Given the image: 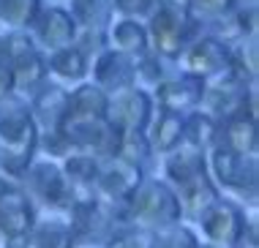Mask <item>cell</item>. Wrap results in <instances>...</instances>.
Segmentation results:
<instances>
[{
  "label": "cell",
  "instance_id": "cell-1",
  "mask_svg": "<svg viewBox=\"0 0 259 248\" xmlns=\"http://www.w3.org/2000/svg\"><path fill=\"white\" fill-rule=\"evenodd\" d=\"M38 145V129L33 120L30 104L17 96L0 101V161L11 175H22L33 161Z\"/></svg>",
  "mask_w": 259,
  "mask_h": 248
},
{
  "label": "cell",
  "instance_id": "cell-2",
  "mask_svg": "<svg viewBox=\"0 0 259 248\" xmlns=\"http://www.w3.org/2000/svg\"><path fill=\"white\" fill-rule=\"evenodd\" d=\"M194 25H197V17L188 11L183 0H161L156 11L145 19L148 49L156 58L175 60L183 52V47L194 38Z\"/></svg>",
  "mask_w": 259,
  "mask_h": 248
},
{
  "label": "cell",
  "instance_id": "cell-3",
  "mask_svg": "<svg viewBox=\"0 0 259 248\" xmlns=\"http://www.w3.org/2000/svg\"><path fill=\"white\" fill-rule=\"evenodd\" d=\"M125 208H128L131 221L145 226V229L169 226L175 221H180V216H183L175 188H169L161 180H139L134 194L125 199Z\"/></svg>",
  "mask_w": 259,
  "mask_h": 248
},
{
  "label": "cell",
  "instance_id": "cell-4",
  "mask_svg": "<svg viewBox=\"0 0 259 248\" xmlns=\"http://www.w3.org/2000/svg\"><path fill=\"white\" fill-rule=\"evenodd\" d=\"M0 55L9 60L14 74V90L19 93H36L47 82V55L33 44L25 30H9L0 35Z\"/></svg>",
  "mask_w": 259,
  "mask_h": 248
},
{
  "label": "cell",
  "instance_id": "cell-5",
  "mask_svg": "<svg viewBox=\"0 0 259 248\" xmlns=\"http://www.w3.org/2000/svg\"><path fill=\"white\" fill-rule=\"evenodd\" d=\"M251 85L254 82H243L232 68L224 71V74L205 82L197 109L210 115L215 123H224V120L240 115V112L248 115V90H251Z\"/></svg>",
  "mask_w": 259,
  "mask_h": 248
},
{
  "label": "cell",
  "instance_id": "cell-6",
  "mask_svg": "<svg viewBox=\"0 0 259 248\" xmlns=\"http://www.w3.org/2000/svg\"><path fill=\"white\" fill-rule=\"evenodd\" d=\"M153 115V98L142 85H131V88L115 90L107 98V123L115 131H145L148 120Z\"/></svg>",
  "mask_w": 259,
  "mask_h": 248
},
{
  "label": "cell",
  "instance_id": "cell-7",
  "mask_svg": "<svg viewBox=\"0 0 259 248\" xmlns=\"http://www.w3.org/2000/svg\"><path fill=\"white\" fill-rule=\"evenodd\" d=\"M175 60L180 63L186 74L207 82L224 71H229V44L215 38V35H194Z\"/></svg>",
  "mask_w": 259,
  "mask_h": 248
},
{
  "label": "cell",
  "instance_id": "cell-8",
  "mask_svg": "<svg viewBox=\"0 0 259 248\" xmlns=\"http://www.w3.org/2000/svg\"><path fill=\"white\" fill-rule=\"evenodd\" d=\"M205 158H210V172H213L215 183L224 188H237V191H251V196L256 194V155H237L219 139L215 145H210Z\"/></svg>",
  "mask_w": 259,
  "mask_h": 248
},
{
  "label": "cell",
  "instance_id": "cell-9",
  "mask_svg": "<svg viewBox=\"0 0 259 248\" xmlns=\"http://www.w3.org/2000/svg\"><path fill=\"white\" fill-rule=\"evenodd\" d=\"M27 30H30L33 44L41 52H55L60 47L74 44L79 27H76L71 11L63 9V6H38V11Z\"/></svg>",
  "mask_w": 259,
  "mask_h": 248
},
{
  "label": "cell",
  "instance_id": "cell-10",
  "mask_svg": "<svg viewBox=\"0 0 259 248\" xmlns=\"http://www.w3.org/2000/svg\"><path fill=\"white\" fill-rule=\"evenodd\" d=\"M142 180V172H139L137 161H128L123 155H109L104 158V164L99 167V175H96V194L107 202H123L134 194V188Z\"/></svg>",
  "mask_w": 259,
  "mask_h": 248
},
{
  "label": "cell",
  "instance_id": "cell-11",
  "mask_svg": "<svg viewBox=\"0 0 259 248\" xmlns=\"http://www.w3.org/2000/svg\"><path fill=\"white\" fill-rule=\"evenodd\" d=\"M33 226V204L25 191L0 177V235L9 240L27 237Z\"/></svg>",
  "mask_w": 259,
  "mask_h": 248
},
{
  "label": "cell",
  "instance_id": "cell-12",
  "mask_svg": "<svg viewBox=\"0 0 259 248\" xmlns=\"http://www.w3.org/2000/svg\"><path fill=\"white\" fill-rule=\"evenodd\" d=\"M90 71H93V82L107 93L137 85V58L123 55L112 47H104L101 52H96Z\"/></svg>",
  "mask_w": 259,
  "mask_h": 248
},
{
  "label": "cell",
  "instance_id": "cell-13",
  "mask_svg": "<svg viewBox=\"0 0 259 248\" xmlns=\"http://www.w3.org/2000/svg\"><path fill=\"white\" fill-rule=\"evenodd\" d=\"M202 88H205V79L180 71L178 76H164V79L153 88V98H156V104L161 109L186 115V112H194L199 106Z\"/></svg>",
  "mask_w": 259,
  "mask_h": 248
},
{
  "label": "cell",
  "instance_id": "cell-14",
  "mask_svg": "<svg viewBox=\"0 0 259 248\" xmlns=\"http://www.w3.org/2000/svg\"><path fill=\"white\" fill-rule=\"evenodd\" d=\"M197 218H199V226L205 229V235L219 245H235L243 237V229H246L243 213L232 202H224V199H213Z\"/></svg>",
  "mask_w": 259,
  "mask_h": 248
},
{
  "label": "cell",
  "instance_id": "cell-15",
  "mask_svg": "<svg viewBox=\"0 0 259 248\" xmlns=\"http://www.w3.org/2000/svg\"><path fill=\"white\" fill-rule=\"evenodd\" d=\"M25 172H27V180H30V188L36 191V196H41L50 208L68 210L76 202L74 186L66 180V175L55 164H36V167H27Z\"/></svg>",
  "mask_w": 259,
  "mask_h": 248
},
{
  "label": "cell",
  "instance_id": "cell-16",
  "mask_svg": "<svg viewBox=\"0 0 259 248\" xmlns=\"http://www.w3.org/2000/svg\"><path fill=\"white\" fill-rule=\"evenodd\" d=\"M30 112H33V120H36L38 139L60 134L63 117H66V90L58 88V85H47L44 82L36 93H33Z\"/></svg>",
  "mask_w": 259,
  "mask_h": 248
},
{
  "label": "cell",
  "instance_id": "cell-17",
  "mask_svg": "<svg viewBox=\"0 0 259 248\" xmlns=\"http://www.w3.org/2000/svg\"><path fill=\"white\" fill-rule=\"evenodd\" d=\"M104 38H107V47L117 49L123 55H131V58H142L148 55V27H145L142 19L134 17H115L109 19V25L104 27Z\"/></svg>",
  "mask_w": 259,
  "mask_h": 248
},
{
  "label": "cell",
  "instance_id": "cell-18",
  "mask_svg": "<svg viewBox=\"0 0 259 248\" xmlns=\"http://www.w3.org/2000/svg\"><path fill=\"white\" fill-rule=\"evenodd\" d=\"M71 226L74 232V240H109V235L115 232V224H112V213L99 202H82L76 199L71 208Z\"/></svg>",
  "mask_w": 259,
  "mask_h": 248
},
{
  "label": "cell",
  "instance_id": "cell-19",
  "mask_svg": "<svg viewBox=\"0 0 259 248\" xmlns=\"http://www.w3.org/2000/svg\"><path fill=\"white\" fill-rule=\"evenodd\" d=\"M107 98H109V93L101 90L96 82L74 85V90L66 93V117H63V123L104 117V112H107Z\"/></svg>",
  "mask_w": 259,
  "mask_h": 248
},
{
  "label": "cell",
  "instance_id": "cell-20",
  "mask_svg": "<svg viewBox=\"0 0 259 248\" xmlns=\"http://www.w3.org/2000/svg\"><path fill=\"white\" fill-rule=\"evenodd\" d=\"M166 175H169V180L175 183V186H186V183L207 175L205 150L183 139L175 150L166 153Z\"/></svg>",
  "mask_w": 259,
  "mask_h": 248
},
{
  "label": "cell",
  "instance_id": "cell-21",
  "mask_svg": "<svg viewBox=\"0 0 259 248\" xmlns=\"http://www.w3.org/2000/svg\"><path fill=\"white\" fill-rule=\"evenodd\" d=\"M90 71V58L76 44L60 47L55 52H47V74L55 76L63 85H79L85 82Z\"/></svg>",
  "mask_w": 259,
  "mask_h": 248
},
{
  "label": "cell",
  "instance_id": "cell-22",
  "mask_svg": "<svg viewBox=\"0 0 259 248\" xmlns=\"http://www.w3.org/2000/svg\"><path fill=\"white\" fill-rule=\"evenodd\" d=\"M183 117L178 112L161 109L156 115H150L148 126H145V137H148L150 153H169L183 142Z\"/></svg>",
  "mask_w": 259,
  "mask_h": 248
},
{
  "label": "cell",
  "instance_id": "cell-23",
  "mask_svg": "<svg viewBox=\"0 0 259 248\" xmlns=\"http://www.w3.org/2000/svg\"><path fill=\"white\" fill-rule=\"evenodd\" d=\"M219 139L224 145L229 147L232 153L237 155H256V145H259V137H256V117L246 115V112H240V115L224 120L219 123Z\"/></svg>",
  "mask_w": 259,
  "mask_h": 248
},
{
  "label": "cell",
  "instance_id": "cell-24",
  "mask_svg": "<svg viewBox=\"0 0 259 248\" xmlns=\"http://www.w3.org/2000/svg\"><path fill=\"white\" fill-rule=\"evenodd\" d=\"M71 17L79 30H104L115 17L112 0H71Z\"/></svg>",
  "mask_w": 259,
  "mask_h": 248
},
{
  "label": "cell",
  "instance_id": "cell-25",
  "mask_svg": "<svg viewBox=\"0 0 259 248\" xmlns=\"http://www.w3.org/2000/svg\"><path fill=\"white\" fill-rule=\"evenodd\" d=\"M30 248H71L74 232L66 221H33L30 226Z\"/></svg>",
  "mask_w": 259,
  "mask_h": 248
},
{
  "label": "cell",
  "instance_id": "cell-26",
  "mask_svg": "<svg viewBox=\"0 0 259 248\" xmlns=\"http://www.w3.org/2000/svg\"><path fill=\"white\" fill-rule=\"evenodd\" d=\"M175 194H178V199H180V210L191 213V216H199V213L215 199V186L210 183L207 175H202L197 180L186 183V186H178Z\"/></svg>",
  "mask_w": 259,
  "mask_h": 248
},
{
  "label": "cell",
  "instance_id": "cell-27",
  "mask_svg": "<svg viewBox=\"0 0 259 248\" xmlns=\"http://www.w3.org/2000/svg\"><path fill=\"white\" fill-rule=\"evenodd\" d=\"M219 129L221 126L215 123L210 115H205V112H197L194 109L188 117H183V139L191 142V145L202 147V150H207L210 145H215L219 142Z\"/></svg>",
  "mask_w": 259,
  "mask_h": 248
},
{
  "label": "cell",
  "instance_id": "cell-28",
  "mask_svg": "<svg viewBox=\"0 0 259 248\" xmlns=\"http://www.w3.org/2000/svg\"><path fill=\"white\" fill-rule=\"evenodd\" d=\"M99 161L96 155H90L85 150L74 153L66 158V164H63V175H66V180L71 183L74 188H93L96 183V175H99Z\"/></svg>",
  "mask_w": 259,
  "mask_h": 248
},
{
  "label": "cell",
  "instance_id": "cell-29",
  "mask_svg": "<svg viewBox=\"0 0 259 248\" xmlns=\"http://www.w3.org/2000/svg\"><path fill=\"white\" fill-rule=\"evenodd\" d=\"M38 0H0V27L27 30L38 11Z\"/></svg>",
  "mask_w": 259,
  "mask_h": 248
},
{
  "label": "cell",
  "instance_id": "cell-30",
  "mask_svg": "<svg viewBox=\"0 0 259 248\" xmlns=\"http://www.w3.org/2000/svg\"><path fill=\"white\" fill-rule=\"evenodd\" d=\"M150 248H199V243L191 229H186V226H180V221H175L169 226L153 229Z\"/></svg>",
  "mask_w": 259,
  "mask_h": 248
},
{
  "label": "cell",
  "instance_id": "cell-31",
  "mask_svg": "<svg viewBox=\"0 0 259 248\" xmlns=\"http://www.w3.org/2000/svg\"><path fill=\"white\" fill-rule=\"evenodd\" d=\"M117 155L128 161H142L145 155H150V145H148V137L145 131H123L120 134V145H117Z\"/></svg>",
  "mask_w": 259,
  "mask_h": 248
},
{
  "label": "cell",
  "instance_id": "cell-32",
  "mask_svg": "<svg viewBox=\"0 0 259 248\" xmlns=\"http://www.w3.org/2000/svg\"><path fill=\"white\" fill-rule=\"evenodd\" d=\"M197 19H219L235 9V0H183Z\"/></svg>",
  "mask_w": 259,
  "mask_h": 248
},
{
  "label": "cell",
  "instance_id": "cell-33",
  "mask_svg": "<svg viewBox=\"0 0 259 248\" xmlns=\"http://www.w3.org/2000/svg\"><path fill=\"white\" fill-rule=\"evenodd\" d=\"M161 0H112V9L115 14H120V17H134V19H148L153 11H156V6Z\"/></svg>",
  "mask_w": 259,
  "mask_h": 248
},
{
  "label": "cell",
  "instance_id": "cell-34",
  "mask_svg": "<svg viewBox=\"0 0 259 248\" xmlns=\"http://www.w3.org/2000/svg\"><path fill=\"white\" fill-rule=\"evenodd\" d=\"M107 248H150V237L139 235L134 229H123V232H112L107 240Z\"/></svg>",
  "mask_w": 259,
  "mask_h": 248
},
{
  "label": "cell",
  "instance_id": "cell-35",
  "mask_svg": "<svg viewBox=\"0 0 259 248\" xmlns=\"http://www.w3.org/2000/svg\"><path fill=\"white\" fill-rule=\"evenodd\" d=\"M14 93V74H11V66L9 60L0 55V101H3L6 96Z\"/></svg>",
  "mask_w": 259,
  "mask_h": 248
},
{
  "label": "cell",
  "instance_id": "cell-36",
  "mask_svg": "<svg viewBox=\"0 0 259 248\" xmlns=\"http://www.w3.org/2000/svg\"><path fill=\"white\" fill-rule=\"evenodd\" d=\"M9 248H27V245H22V243H19V240H14V243H11Z\"/></svg>",
  "mask_w": 259,
  "mask_h": 248
},
{
  "label": "cell",
  "instance_id": "cell-37",
  "mask_svg": "<svg viewBox=\"0 0 259 248\" xmlns=\"http://www.w3.org/2000/svg\"><path fill=\"white\" fill-rule=\"evenodd\" d=\"M202 248H232V245H219V243H213V245H202Z\"/></svg>",
  "mask_w": 259,
  "mask_h": 248
}]
</instances>
